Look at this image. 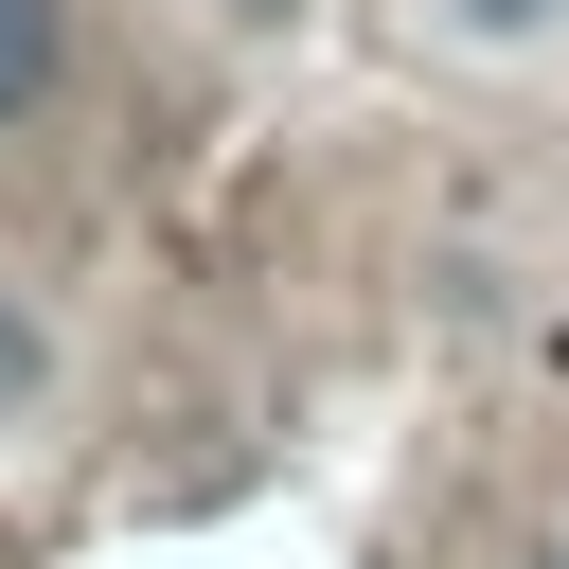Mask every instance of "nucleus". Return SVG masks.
<instances>
[{"mask_svg": "<svg viewBox=\"0 0 569 569\" xmlns=\"http://www.w3.org/2000/svg\"><path fill=\"white\" fill-rule=\"evenodd\" d=\"M53 89V0H0V124Z\"/></svg>", "mask_w": 569, "mask_h": 569, "instance_id": "f257e3e1", "label": "nucleus"}, {"mask_svg": "<svg viewBox=\"0 0 569 569\" xmlns=\"http://www.w3.org/2000/svg\"><path fill=\"white\" fill-rule=\"evenodd\" d=\"M36 373H53V338H36V320H18V302H0V409H18V391H36Z\"/></svg>", "mask_w": 569, "mask_h": 569, "instance_id": "f03ea898", "label": "nucleus"}, {"mask_svg": "<svg viewBox=\"0 0 569 569\" xmlns=\"http://www.w3.org/2000/svg\"><path fill=\"white\" fill-rule=\"evenodd\" d=\"M462 36H533V18H569V0H445Z\"/></svg>", "mask_w": 569, "mask_h": 569, "instance_id": "7ed1b4c3", "label": "nucleus"}]
</instances>
